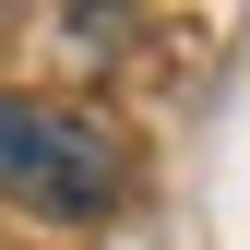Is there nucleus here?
Here are the masks:
<instances>
[{
  "label": "nucleus",
  "mask_w": 250,
  "mask_h": 250,
  "mask_svg": "<svg viewBox=\"0 0 250 250\" xmlns=\"http://www.w3.org/2000/svg\"><path fill=\"white\" fill-rule=\"evenodd\" d=\"M0 191L24 214H60V227H96V214L131 191V155H119L107 119L48 107V96H0Z\"/></svg>",
  "instance_id": "f257e3e1"
}]
</instances>
